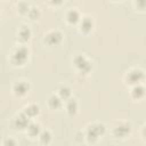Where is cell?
I'll list each match as a JSON object with an SVG mask.
<instances>
[{"label":"cell","mask_w":146,"mask_h":146,"mask_svg":"<svg viewBox=\"0 0 146 146\" xmlns=\"http://www.w3.org/2000/svg\"><path fill=\"white\" fill-rule=\"evenodd\" d=\"M70 95H71V90H70L68 87L64 86V87H60V88H59V96H60L62 98L66 99V98L70 97Z\"/></svg>","instance_id":"16"},{"label":"cell","mask_w":146,"mask_h":146,"mask_svg":"<svg viewBox=\"0 0 146 146\" xmlns=\"http://www.w3.org/2000/svg\"><path fill=\"white\" fill-rule=\"evenodd\" d=\"M19 38L22 39V40H27L29 38H30V34H31V32H30V30L26 27V26H23L21 30H19Z\"/></svg>","instance_id":"15"},{"label":"cell","mask_w":146,"mask_h":146,"mask_svg":"<svg viewBox=\"0 0 146 146\" xmlns=\"http://www.w3.org/2000/svg\"><path fill=\"white\" fill-rule=\"evenodd\" d=\"M29 90V84L26 82H23V81H19L17 82L15 86H14V91L16 95L18 96H22L24 94H26V91Z\"/></svg>","instance_id":"5"},{"label":"cell","mask_w":146,"mask_h":146,"mask_svg":"<svg viewBox=\"0 0 146 146\" xmlns=\"http://www.w3.org/2000/svg\"><path fill=\"white\" fill-rule=\"evenodd\" d=\"M74 64H75L76 67H79V68H80L82 72H84V73H87V72L91 68L90 62H89L86 57H83V56H81V55H79V56H76V57L74 58Z\"/></svg>","instance_id":"2"},{"label":"cell","mask_w":146,"mask_h":146,"mask_svg":"<svg viewBox=\"0 0 146 146\" xmlns=\"http://www.w3.org/2000/svg\"><path fill=\"white\" fill-rule=\"evenodd\" d=\"M3 146H16V143L13 138H7L3 141Z\"/></svg>","instance_id":"19"},{"label":"cell","mask_w":146,"mask_h":146,"mask_svg":"<svg viewBox=\"0 0 146 146\" xmlns=\"http://www.w3.org/2000/svg\"><path fill=\"white\" fill-rule=\"evenodd\" d=\"M27 130H29V133L30 135L36 136L40 132V125L36 124V123H31V124L27 125Z\"/></svg>","instance_id":"12"},{"label":"cell","mask_w":146,"mask_h":146,"mask_svg":"<svg viewBox=\"0 0 146 146\" xmlns=\"http://www.w3.org/2000/svg\"><path fill=\"white\" fill-rule=\"evenodd\" d=\"M79 18H80V14H79V11L75 10V9H71V10L67 13V19H68L71 23L78 22Z\"/></svg>","instance_id":"11"},{"label":"cell","mask_w":146,"mask_h":146,"mask_svg":"<svg viewBox=\"0 0 146 146\" xmlns=\"http://www.w3.org/2000/svg\"><path fill=\"white\" fill-rule=\"evenodd\" d=\"M38 113H39V106L35 105V104H30V105H27V106L24 108V114H25L27 117L34 116V115H36Z\"/></svg>","instance_id":"7"},{"label":"cell","mask_w":146,"mask_h":146,"mask_svg":"<svg viewBox=\"0 0 146 146\" xmlns=\"http://www.w3.org/2000/svg\"><path fill=\"white\" fill-rule=\"evenodd\" d=\"M62 40V33L58 31H50L49 33L46 34L44 41L48 44H56Z\"/></svg>","instance_id":"4"},{"label":"cell","mask_w":146,"mask_h":146,"mask_svg":"<svg viewBox=\"0 0 146 146\" xmlns=\"http://www.w3.org/2000/svg\"><path fill=\"white\" fill-rule=\"evenodd\" d=\"M132 94L135 97H140L144 95V88L143 87H136V88H133Z\"/></svg>","instance_id":"18"},{"label":"cell","mask_w":146,"mask_h":146,"mask_svg":"<svg viewBox=\"0 0 146 146\" xmlns=\"http://www.w3.org/2000/svg\"><path fill=\"white\" fill-rule=\"evenodd\" d=\"M105 131V128L103 124H94L91 125L89 129H88V132H87V136L89 137V139H96L99 135H102L103 132Z\"/></svg>","instance_id":"3"},{"label":"cell","mask_w":146,"mask_h":146,"mask_svg":"<svg viewBox=\"0 0 146 146\" xmlns=\"http://www.w3.org/2000/svg\"><path fill=\"white\" fill-rule=\"evenodd\" d=\"M91 27H92V21H91V18H89V17L83 18L82 22H81V29L84 30V31H89Z\"/></svg>","instance_id":"13"},{"label":"cell","mask_w":146,"mask_h":146,"mask_svg":"<svg viewBox=\"0 0 146 146\" xmlns=\"http://www.w3.org/2000/svg\"><path fill=\"white\" fill-rule=\"evenodd\" d=\"M50 132L48 131V130H46V131H42L41 133H40V140L42 141V143H48L49 140H50Z\"/></svg>","instance_id":"17"},{"label":"cell","mask_w":146,"mask_h":146,"mask_svg":"<svg viewBox=\"0 0 146 146\" xmlns=\"http://www.w3.org/2000/svg\"><path fill=\"white\" fill-rule=\"evenodd\" d=\"M129 130H130V127H129V124H123V125L116 127V128L114 129V133H115L116 136H120V137H122V136H125V135L129 132Z\"/></svg>","instance_id":"9"},{"label":"cell","mask_w":146,"mask_h":146,"mask_svg":"<svg viewBox=\"0 0 146 146\" xmlns=\"http://www.w3.org/2000/svg\"><path fill=\"white\" fill-rule=\"evenodd\" d=\"M76 108H78V103H76V100H75V99H70V100L67 102V111H68V113H71V114L75 113V112H76Z\"/></svg>","instance_id":"14"},{"label":"cell","mask_w":146,"mask_h":146,"mask_svg":"<svg viewBox=\"0 0 146 146\" xmlns=\"http://www.w3.org/2000/svg\"><path fill=\"white\" fill-rule=\"evenodd\" d=\"M48 104H49L50 107H52V108H57V107L60 106L62 100H60V98H59L58 96L52 95V96L49 97V99H48Z\"/></svg>","instance_id":"10"},{"label":"cell","mask_w":146,"mask_h":146,"mask_svg":"<svg viewBox=\"0 0 146 146\" xmlns=\"http://www.w3.org/2000/svg\"><path fill=\"white\" fill-rule=\"evenodd\" d=\"M141 79H143V72H140V71H132L127 76V80H129L130 83L139 82Z\"/></svg>","instance_id":"6"},{"label":"cell","mask_w":146,"mask_h":146,"mask_svg":"<svg viewBox=\"0 0 146 146\" xmlns=\"http://www.w3.org/2000/svg\"><path fill=\"white\" fill-rule=\"evenodd\" d=\"M29 57V50L25 47H19L15 50V52L11 56V62L15 65H22L25 63V60Z\"/></svg>","instance_id":"1"},{"label":"cell","mask_w":146,"mask_h":146,"mask_svg":"<svg viewBox=\"0 0 146 146\" xmlns=\"http://www.w3.org/2000/svg\"><path fill=\"white\" fill-rule=\"evenodd\" d=\"M15 124H16L17 128L23 129V128H25V127L29 125V117L23 113V114H21L19 116H17V119H16V121H15Z\"/></svg>","instance_id":"8"}]
</instances>
